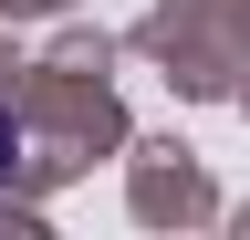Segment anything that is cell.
I'll return each instance as SVG.
<instances>
[{"instance_id":"1","label":"cell","mask_w":250,"mask_h":240,"mask_svg":"<svg viewBox=\"0 0 250 240\" xmlns=\"http://www.w3.org/2000/svg\"><path fill=\"white\" fill-rule=\"evenodd\" d=\"M11 157H21V136H11V126H0V167H11Z\"/></svg>"}]
</instances>
